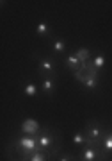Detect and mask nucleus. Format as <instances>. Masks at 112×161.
<instances>
[{"instance_id":"nucleus-4","label":"nucleus","mask_w":112,"mask_h":161,"mask_svg":"<svg viewBox=\"0 0 112 161\" xmlns=\"http://www.w3.org/2000/svg\"><path fill=\"white\" fill-rule=\"evenodd\" d=\"M18 143L22 145L27 152L34 154L38 150V136H27V134H23L22 138H18Z\"/></svg>"},{"instance_id":"nucleus-17","label":"nucleus","mask_w":112,"mask_h":161,"mask_svg":"<svg viewBox=\"0 0 112 161\" xmlns=\"http://www.w3.org/2000/svg\"><path fill=\"white\" fill-rule=\"evenodd\" d=\"M36 32H38L39 36H48V32H50V31H48V27H46L45 23H38V27H36Z\"/></svg>"},{"instance_id":"nucleus-1","label":"nucleus","mask_w":112,"mask_h":161,"mask_svg":"<svg viewBox=\"0 0 112 161\" xmlns=\"http://www.w3.org/2000/svg\"><path fill=\"white\" fill-rule=\"evenodd\" d=\"M84 132H85V136H87V142H98V143H101V138L105 134V131L101 129V124L98 120L87 122Z\"/></svg>"},{"instance_id":"nucleus-7","label":"nucleus","mask_w":112,"mask_h":161,"mask_svg":"<svg viewBox=\"0 0 112 161\" xmlns=\"http://www.w3.org/2000/svg\"><path fill=\"white\" fill-rule=\"evenodd\" d=\"M80 161H98V154H96L94 149H89V147H84L82 152L79 154Z\"/></svg>"},{"instance_id":"nucleus-8","label":"nucleus","mask_w":112,"mask_h":161,"mask_svg":"<svg viewBox=\"0 0 112 161\" xmlns=\"http://www.w3.org/2000/svg\"><path fill=\"white\" fill-rule=\"evenodd\" d=\"M101 147L110 154L112 152V131H105L103 138H101Z\"/></svg>"},{"instance_id":"nucleus-3","label":"nucleus","mask_w":112,"mask_h":161,"mask_svg":"<svg viewBox=\"0 0 112 161\" xmlns=\"http://www.w3.org/2000/svg\"><path fill=\"white\" fill-rule=\"evenodd\" d=\"M38 72L43 77H52V75L55 74V61L52 58H41L39 64H38Z\"/></svg>"},{"instance_id":"nucleus-12","label":"nucleus","mask_w":112,"mask_h":161,"mask_svg":"<svg viewBox=\"0 0 112 161\" xmlns=\"http://www.w3.org/2000/svg\"><path fill=\"white\" fill-rule=\"evenodd\" d=\"M73 143L75 145H85L87 143V136H85V132L84 131L75 132V136H73Z\"/></svg>"},{"instance_id":"nucleus-14","label":"nucleus","mask_w":112,"mask_h":161,"mask_svg":"<svg viewBox=\"0 0 112 161\" xmlns=\"http://www.w3.org/2000/svg\"><path fill=\"white\" fill-rule=\"evenodd\" d=\"M98 84H100V75H94V77H91L84 82V86L87 90H94V88H98Z\"/></svg>"},{"instance_id":"nucleus-10","label":"nucleus","mask_w":112,"mask_h":161,"mask_svg":"<svg viewBox=\"0 0 112 161\" xmlns=\"http://www.w3.org/2000/svg\"><path fill=\"white\" fill-rule=\"evenodd\" d=\"M64 48H66V41L62 40V38L52 40V50H53V52H57V54H61V52H64Z\"/></svg>"},{"instance_id":"nucleus-6","label":"nucleus","mask_w":112,"mask_h":161,"mask_svg":"<svg viewBox=\"0 0 112 161\" xmlns=\"http://www.w3.org/2000/svg\"><path fill=\"white\" fill-rule=\"evenodd\" d=\"M41 92L45 93V95H53V92H55V80H53V77H45L43 79Z\"/></svg>"},{"instance_id":"nucleus-13","label":"nucleus","mask_w":112,"mask_h":161,"mask_svg":"<svg viewBox=\"0 0 112 161\" xmlns=\"http://www.w3.org/2000/svg\"><path fill=\"white\" fill-rule=\"evenodd\" d=\"M23 93H25L27 97H34V95L38 93V86H36L34 82H27V84L23 86Z\"/></svg>"},{"instance_id":"nucleus-9","label":"nucleus","mask_w":112,"mask_h":161,"mask_svg":"<svg viewBox=\"0 0 112 161\" xmlns=\"http://www.w3.org/2000/svg\"><path fill=\"white\" fill-rule=\"evenodd\" d=\"M82 64H84V63H80L75 54H73V56H68V58H66V66H68L69 70H73V72H77V70H79Z\"/></svg>"},{"instance_id":"nucleus-11","label":"nucleus","mask_w":112,"mask_h":161,"mask_svg":"<svg viewBox=\"0 0 112 161\" xmlns=\"http://www.w3.org/2000/svg\"><path fill=\"white\" fill-rule=\"evenodd\" d=\"M75 56H77V59H79L80 63H87L91 58V52L87 48H79V50L75 52Z\"/></svg>"},{"instance_id":"nucleus-5","label":"nucleus","mask_w":112,"mask_h":161,"mask_svg":"<svg viewBox=\"0 0 112 161\" xmlns=\"http://www.w3.org/2000/svg\"><path fill=\"white\" fill-rule=\"evenodd\" d=\"M39 131H41V125L34 118H27L22 124V132H25L27 136H36V134H39Z\"/></svg>"},{"instance_id":"nucleus-16","label":"nucleus","mask_w":112,"mask_h":161,"mask_svg":"<svg viewBox=\"0 0 112 161\" xmlns=\"http://www.w3.org/2000/svg\"><path fill=\"white\" fill-rule=\"evenodd\" d=\"M28 161H48V156H46V152H34Z\"/></svg>"},{"instance_id":"nucleus-2","label":"nucleus","mask_w":112,"mask_h":161,"mask_svg":"<svg viewBox=\"0 0 112 161\" xmlns=\"http://www.w3.org/2000/svg\"><path fill=\"white\" fill-rule=\"evenodd\" d=\"M73 75H75V79L79 80V82H82V84H84L87 79H91V77L98 75V70L93 66V63H91V61H87V63H84L79 70H77V72H73Z\"/></svg>"},{"instance_id":"nucleus-15","label":"nucleus","mask_w":112,"mask_h":161,"mask_svg":"<svg viewBox=\"0 0 112 161\" xmlns=\"http://www.w3.org/2000/svg\"><path fill=\"white\" fill-rule=\"evenodd\" d=\"M91 63H93V66H94L96 70H100L101 66L105 64V56L98 54V56H94V58H93V61H91Z\"/></svg>"},{"instance_id":"nucleus-18","label":"nucleus","mask_w":112,"mask_h":161,"mask_svg":"<svg viewBox=\"0 0 112 161\" xmlns=\"http://www.w3.org/2000/svg\"><path fill=\"white\" fill-rule=\"evenodd\" d=\"M57 161H71V154H62L57 158Z\"/></svg>"}]
</instances>
